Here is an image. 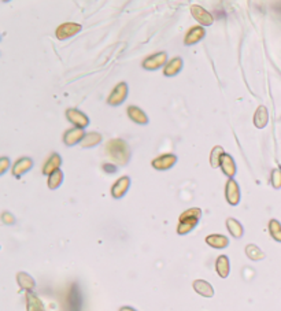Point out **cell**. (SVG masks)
I'll use <instances>...</instances> for the list:
<instances>
[{
  "mask_svg": "<svg viewBox=\"0 0 281 311\" xmlns=\"http://www.w3.org/2000/svg\"><path fill=\"white\" fill-rule=\"evenodd\" d=\"M106 154L111 159V163L118 164V166H125L131 160L132 150L125 140L113 139L106 144Z\"/></svg>",
  "mask_w": 281,
  "mask_h": 311,
  "instance_id": "6da1fadb",
  "label": "cell"
},
{
  "mask_svg": "<svg viewBox=\"0 0 281 311\" xmlns=\"http://www.w3.org/2000/svg\"><path fill=\"white\" fill-rule=\"evenodd\" d=\"M202 218V210L198 209V207H194V209L187 210L184 211L183 214L180 215L178 218V227H177V233L180 236H184V234H188L191 233L199 224V221Z\"/></svg>",
  "mask_w": 281,
  "mask_h": 311,
  "instance_id": "7a4b0ae2",
  "label": "cell"
},
{
  "mask_svg": "<svg viewBox=\"0 0 281 311\" xmlns=\"http://www.w3.org/2000/svg\"><path fill=\"white\" fill-rule=\"evenodd\" d=\"M128 84L127 82H120V84L115 85V88L111 91V93L107 97V104L110 106H120L122 103L127 100L128 97Z\"/></svg>",
  "mask_w": 281,
  "mask_h": 311,
  "instance_id": "3957f363",
  "label": "cell"
},
{
  "mask_svg": "<svg viewBox=\"0 0 281 311\" xmlns=\"http://www.w3.org/2000/svg\"><path fill=\"white\" fill-rule=\"evenodd\" d=\"M167 54L165 51L156 52L154 55H149L148 58H145L141 63V66L145 70H158V69L163 68L167 65Z\"/></svg>",
  "mask_w": 281,
  "mask_h": 311,
  "instance_id": "277c9868",
  "label": "cell"
},
{
  "mask_svg": "<svg viewBox=\"0 0 281 311\" xmlns=\"http://www.w3.org/2000/svg\"><path fill=\"white\" fill-rule=\"evenodd\" d=\"M225 198H226V202L230 206H237V204L240 203V187H239V184L233 178H229L228 182H226V185H225Z\"/></svg>",
  "mask_w": 281,
  "mask_h": 311,
  "instance_id": "5b68a950",
  "label": "cell"
},
{
  "mask_svg": "<svg viewBox=\"0 0 281 311\" xmlns=\"http://www.w3.org/2000/svg\"><path fill=\"white\" fill-rule=\"evenodd\" d=\"M191 14L198 22L201 23V26H211L214 22V17H212L211 12H209L205 7L199 6V4L191 6Z\"/></svg>",
  "mask_w": 281,
  "mask_h": 311,
  "instance_id": "8992f818",
  "label": "cell"
},
{
  "mask_svg": "<svg viewBox=\"0 0 281 311\" xmlns=\"http://www.w3.org/2000/svg\"><path fill=\"white\" fill-rule=\"evenodd\" d=\"M66 118H68L69 122L74 125L75 128H78V129H85L86 126L89 125V118L82 111L77 110V108H69V110H66Z\"/></svg>",
  "mask_w": 281,
  "mask_h": 311,
  "instance_id": "52a82bcc",
  "label": "cell"
},
{
  "mask_svg": "<svg viewBox=\"0 0 281 311\" xmlns=\"http://www.w3.org/2000/svg\"><path fill=\"white\" fill-rule=\"evenodd\" d=\"M81 25L78 23H74V22H66V23H62L61 26H58L57 32V39L61 40V41H64V40H68L70 37H73L75 36L77 33H80L81 32Z\"/></svg>",
  "mask_w": 281,
  "mask_h": 311,
  "instance_id": "ba28073f",
  "label": "cell"
},
{
  "mask_svg": "<svg viewBox=\"0 0 281 311\" xmlns=\"http://www.w3.org/2000/svg\"><path fill=\"white\" fill-rule=\"evenodd\" d=\"M176 163H177V156L174 154H165V155H161V156L155 158L151 162L152 167L159 170V171H165V170L172 169Z\"/></svg>",
  "mask_w": 281,
  "mask_h": 311,
  "instance_id": "9c48e42d",
  "label": "cell"
},
{
  "mask_svg": "<svg viewBox=\"0 0 281 311\" xmlns=\"http://www.w3.org/2000/svg\"><path fill=\"white\" fill-rule=\"evenodd\" d=\"M206 36V29L198 25V26H192V28L187 32L185 34V39H184V44L185 46H194L196 43H199L201 40L205 39Z\"/></svg>",
  "mask_w": 281,
  "mask_h": 311,
  "instance_id": "30bf717a",
  "label": "cell"
},
{
  "mask_svg": "<svg viewBox=\"0 0 281 311\" xmlns=\"http://www.w3.org/2000/svg\"><path fill=\"white\" fill-rule=\"evenodd\" d=\"M131 187V178L125 175V177H121L117 181L114 182V185L111 188V196L114 199H121L125 196V193L128 192V189Z\"/></svg>",
  "mask_w": 281,
  "mask_h": 311,
  "instance_id": "8fae6325",
  "label": "cell"
},
{
  "mask_svg": "<svg viewBox=\"0 0 281 311\" xmlns=\"http://www.w3.org/2000/svg\"><path fill=\"white\" fill-rule=\"evenodd\" d=\"M32 167H33V159L25 156V158L18 159L17 162L14 163V166H12L11 171L12 174H14V177L19 178V177H22L25 173H28Z\"/></svg>",
  "mask_w": 281,
  "mask_h": 311,
  "instance_id": "7c38bea8",
  "label": "cell"
},
{
  "mask_svg": "<svg viewBox=\"0 0 281 311\" xmlns=\"http://www.w3.org/2000/svg\"><path fill=\"white\" fill-rule=\"evenodd\" d=\"M85 137V132L84 129H78V128H71L64 135V143L68 147L75 146L77 143L82 142V139Z\"/></svg>",
  "mask_w": 281,
  "mask_h": 311,
  "instance_id": "4fadbf2b",
  "label": "cell"
},
{
  "mask_svg": "<svg viewBox=\"0 0 281 311\" xmlns=\"http://www.w3.org/2000/svg\"><path fill=\"white\" fill-rule=\"evenodd\" d=\"M192 287H194V291H195L196 294L201 295L203 298H212L214 296V288H212V285L209 281L206 280H195L194 284H192Z\"/></svg>",
  "mask_w": 281,
  "mask_h": 311,
  "instance_id": "5bb4252c",
  "label": "cell"
},
{
  "mask_svg": "<svg viewBox=\"0 0 281 311\" xmlns=\"http://www.w3.org/2000/svg\"><path fill=\"white\" fill-rule=\"evenodd\" d=\"M215 270L221 278H226L230 273V260L226 255H219L215 260Z\"/></svg>",
  "mask_w": 281,
  "mask_h": 311,
  "instance_id": "9a60e30c",
  "label": "cell"
},
{
  "mask_svg": "<svg viewBox=\"0 0 281 311\" xmlns=\"http://www.w3.org/2000/svg\"><path fill=\"white\" fill-rule=\"evenodd\" d=\"M206 244L214 249H224L229 245V238L224 234H209L206 237Z\"/></svg>",
  "mask_w": 281,
  "mask_h": 311,
  "instance_id": "2e32d148",
  "label": "cell"
},
{
  "mask_svg": "<svg viewBox=\"0 0 281 311\" xmlns=\"http://www.w3.org/2000/svg\"><path fill=\"white\" fill-rule=\"evenodd\" d=\"M61 164H62V158H61V155L57 153L52 154L51 156L46 160L44 166H43V174H48V175L52 174L54 171L59 170Z\"/></svg>",
  "mask_w": 281,
  "mask_h": 311,
  "instance_id": "e0dca14e",
  "label": "cell"
},
{
  "mask_svg": "<svg viewBox=\"0 0 281 311\" xmlns=\"http://www.w3.org/2000/svg\"><path fill=\"white\" fill-rule=\"evenodd\" d=\"M128 117L132 119L133 122H136L139 125H147L148 124V117L147 114L144 113L141 108L136 107V106H129L127 110Z\"/></svg>",
  "mask_w": 281,
  "mask_h": 311,
  "instance_id": "ac0fdd59",
  "label": "cell"
},
{
  "mask_svg": "<svg viewBox=\"0 0 281 311\" xmlns=\"http://www.w3.org/2000/svg\"><path fill=\"white\" fill-rule=\"evenodd\" d=\"M183 59L180 57H174L172 58L169 62H167V65L165 66V69H163V74L165 76H167V77H173V76H177L180 72H181V69H183Z\"/></svg>",
  "mask_w": 281,
  "mask_h": 311,
  "instance_id": "d6986e66",
  "label": "cell"
},
{
  "mask_svg": "<svg viewBox=\"0 0 281 311\" xmlns=\"http://www.w3.org/2000/svg\"><path fill=\"white\" fill-rule=\"evenodd\" d=\"M219 167L222 170V173L225 175H228L229 178H233L236 175V163L229 154H224V156L221 159V166Z\"/></svg>",
  "mask_w": 281,
  "mask_h": 311,
  "instance_id": "ffe728a7",
  "label": "cell"
},
{
  "mask_svg": "<svg viewBox=\"0 0 281 311\" xmlns=\"http://www.w3.org/2000/svg\"><path fill=\"white\" fill-rule=\"evenodd\" d=\"M269 122V113H268V108L265 106H259L257 108V111L254 114V125L255 128L258 129H264L265 126Z\"/></svg>",
  "mask_w": 281,
  "mask_h": 311,
  "instance_id": "44dd1931",
  "label": "cell"
},
{
  "mask_svg": "<svg viewBox=\"0 0 281 311\" xmlns=\"http://www.w3.org/2000/svg\"><path fill=\"white\" fill-rule=\"evenodd\" d=\"M17 283L18 285L21 287L22 289L25 291H28V292H32L33 289L36 288V281L35 278L32 277L30 274L25 272H19L17 274Z\"/></svg>",
  "mask_w": 281,
  "mask_h": 311,
  "instance_id": "7402d4cb",
  "label": "cell"
},
{
  "mask_svg": "<svg viewBox=\"0 0 281 311\" xmlns=\"http://www.w3.org/2000/svg\"><path fill=\"white\" fill-rule=\"evenodd\" d=\"M226 229L230 233V236L235 238H241L244 234V228L240 222L235 218H228L226 220Z\"/></svg>",
  "mask_w": 281,
  "mask_h": 311,
  "instance_id": "603a6c76",
  "label": "cell"
},
{
  "mask_svg": "<svg viewBox=\"0 0 281 311\" xmlns=\"http://www.w3.org/2000/svg\"><path fill=\"white\" fill-rule=\"evenodd\" d=\"M100 143H102V135L98 132H91V133L85 135V137L82 139V142L80 144L82 148H93Z\"/></svg>",
  "mask_w": 281,
  "mask_h": 311,
  "instance_id": "cb8c5ba5",
  "label": "cell"
},
{
  "mask_svg": "<svg viewBox=\"0 0 281 311\" xmlns=\"http://www.w3.org/2000/svg\"><path fill=\"white\" fill-rule=\"evenodd\" d=\"M246 255L248 259L254 260V262H258V260L265 259V256H266L264 251L259 248L258 245H255V244H247Z\"/></svg>",
  "mask_w": 281,
  "mask_h": 311,
  "instance_id": "d4e9b609",
  "label": "cell"
},
{
  "mask_svg": "<svg viewBox=\"0 0 281 311\" xmlns=\"http://www.w3.org/2000/svg\"><path fill=\"white\" fill-rule=\"evenodd\" d=\"M224 148L221 147V146H215V147L212 148L211 153H210V164H211V167L214 169H217L221 166V159L224 156Z\"/></svg>",
  "mask_w": 281,
  "mask_h": 311,
  "instance_id": "484cf974",
  "label": "cell"
},
{
  "mask_svg": "<svg viewBox=\"0 0 281 311\" xmlns=\"http://www.w3.org/2000/svg\"><path fill=\"white\" fill-rule=\"evenodd\" d=\"M62 181H64V171L59 169L48 175V188L50 189H58L62 185Z\"/></svg>",
  "mask_w": 281,
  "mask_h": 311,
  "instance_id": "4316f807",
  "label": "cell"
},
{
  "mask_svg": "<svg viewBox=\"0 0 281 311\" xmlns=\"http://www.w3.org/2000/svg\"><path fill=\"white\" fill-rule=\"evenodd\" d=\"M269 233L272 238L277 241V243H281V224L280 221L277 220H270L269 221Z\"/></svg>",
  "mask_w": 281,
  "mask_h": 311,
  "instance_id": "83f0119b",
  "label": "cell"
},
{
  "mask_svg": "<svg viewBox=\"0 0 281 311\" xmlns=\"http://www.w3.org/2000/svg\"><path fill=\"white\" fill-rule=\"evenodd\" d=\"M272 185L276 189L281 188V169H275L272 173Z\"/></svg>",
  "mask_w": 281,
  "mask_h": 311,
  "instance_id": "f1b7e54d",
  "label": "cell"
},
{
  "mask_svg": "<svg viewBox=\"0 0 281 311\" xmlns=\"http://www.w3.org/2000/svg\"><path fill=\"white\" fill-rule=\"evenodd\" d=\"M1 221L6 224V225H14L15 224V218L12 217V214H10V213H3V215H1Z\"/></svg>",
  "mask_w": 281,
  "mask_h": 311,
  "instance_id": "f546056e",
  "label": "cell"
},
{
  "mask_svg": "<svg viewBox=\"0 0 281 311\" xmlns=\"http://www.w3.org/2000/svg\"><path fill=\"white\" fill-rule=\"evenodd\" d=\"M8 166H10V160H8V158H1L0 159V174H4L7 171V169H8Z\"/></svg>",
  "mask_w": 281,
  "mask_h": 311,
  "instance_id": "4dcf8cb0",
  "label": "cell"
},
{
  "mask_svg": "<svg viewBox=\"0 0 281 311\" xmlns=\"http://www.w3.org/2000/svg\"><path fill=\"white\" fill-rule=\"evenodd\" d=\"M103 170L106 171V173H115L117 171V166H115L114 163H104L103 164Z\"/></svg>",
  "mask_w": 281,
  "mask_h": 311,
  "instance_id": "1f68e13d",
  "label": "cell"
},
{
  "mask_svg": "<svg viewBox=\"0 0 281 311\" xmlns=\"http://www.w3.org/2000/svg\"><path fill=\"white\" fill-rule=\"evenodd\" d=\"M120 311H138L136 309H133L131 306H124V307H121Z\"/></svg>",
  "mask_w": 281,
  "mask_h": 311,
  "instance_id": "d6a6232c",
  "label": "cell"
}]
</instances>
